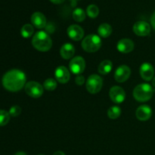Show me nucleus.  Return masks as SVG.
Here are the masks:
<instances>
[{
  "label": "nucleus",
  "mask_w": 155,
  "mask_h": 155,
  "mask_svg": "<svg viewBox=\"0 0 155 155\" xmlns=\"http://www.w3.org/2000/svg\"><path fill=\"white\" fill-rule=\"evenodd\" d=\"M26 75L20 70L13 69L8 71L2 77V84L5 89L9 92H18L25 86Z\"/></svg>",
  "instance_id": "obj_1"
},
{
  "label": "nucleus",
  "mask_w": 155,
  "mask_h": 155,
  "mask_svg": "<svg viewBox=\"0 0 155 155\" xmlns=\"http://www.w3.org/2000/svg\"><path fill=\"white\" fill-rule=\"evenodd\" d=\"M32 45L38 51H48L52 46V41L46 32L39 31L33 36Z\"/></svg>",
  "instance_id": "obj_2"
},
{
  "label": "nucleus",
  "mask_w": 155,
  "mask_h": 155,
  "mask_svg": "<svg viewBox=\"0 0 155 155\" xmlns=\"http://www.w3.org/2000/svg\"><path fill=\"white\" fill-rule=\"evenodd\" d=\"M153 93L154 91L151 86L148 83H141L133 90V97L136 101L145 102L151 99Z\"/></svg>",
  "instance_id": "obj_3"
},
{
  "label": "nucleus",
  "mask_w": 155,
  "mask_h": 155,
  "mask_svg": "<svg viewBox=\"0 0 155 155\" xmlns=\"http://www.w3.org/2000/svg\"><path fill=\"white\" fill-rule=\"evenodd\" d=\"M101 38L95 34L86 36L82 42V48L87 52H95L101 48Z\"/></svg>",
  "instance_id": "obj_4"
},
{
  "label": "nucleus",
  "mask_w": 155,
  "mask_h": 155,
  "mask_svg": "<svg viewBox=\"0 0 155 155\" xmlns=\"http://www.w3.org/2000/svg\"><path fill=\"white\" fill-rule=\"evenodd\" d=\"M86 89L91 94H96L101 91L103 86V80L98 75L92 74L89 76L86 81Z\"/></svg>",
  "instance_id": "obj_5"
},
{
  "label": "nucleus",
  "mask_w": 155,
  "mask_h": 155,
  "mask_svg": "<svg viewBox=\"0 0 155 155\" xmlns=\"http://www.w3.org/2000/svg\"><path fill=\"white\" fill-rule=\"evenodd\" d=\"M25 92L29 96L34 98L41 97L43 94V87L40 83L31 81L25 85Z\"/></svg>",
  "instance_id": "obj_6"
},
{
  "label": "nucleus",
  "mask_w": 155,
  "mask_h": 155,
  "mask_svg": "<svg viewBox=\"0 0 155 155\" xmlns=\"http://www.w3.org/2000/svg\"><path fill=\"white\" fill-rule=\"evenodd\" d=\"M69 67L70 70L73 74L79 75L84 71L85 68H86V61L83 58L77 56L72 58V60L70 61Z\"/></svg>",
  "instance_id": "obj_7"
},
{
  "label": "nucleus",
  "mask_w": 155,
  "mask_h": 155,
  "mask_svg": "<svg viewBox=\"0 0 155 155\" xmlns=\"http://www.w3.org/2000/svg\"><path fill=\"white\" fill-rule=\"evenodd\" d=\"M109 95L111 101L116 104H120L124 102L126 98L125 91L120 86H113L110 89Z\"/></svg>",
  "instance_id": "obj_8"
},
{
  "label": "nucleus",
  "mask_w": 155,
  "mask_h": 155,
  "mask_svg": "<svg viewBox=\"0 0 155 155\" xmlns=\"http://www.w3.org/2000/svg\"><path fill=\"white\" fill-rule=\"evenodd\" d=\"M131 75V70L127 65H121L116 70L114 79L118 83H124L130 78Z\"/></svg>",
  "instance_id": "obj_9"
},
{
  "label": "nucleus",
  "mask_w": 155,
  "mask_h": 155,
  "mask_svg": "<svg viewBox=\"0 0 155 155\" xmlns=\"http://www.w3.org/2000/svg\"><path fill=\"white\" fill-rule=\"evenodd\" d=\"M133 32L139 36H148L151 33V26L145 21H138L133 25Z\"/></svg>",
  "instance_id": "obj_10"
},
{
  "label": "nucleus",
  "mask_w": 155,
  "mask_h": 155,
  "mask_svg": "<svg viewBox=\"0 0 155 155\" xmlns=\"http://www.w3.org/2000/svg\"><path fill=\"white\" fill-rule=\"evenodd\" d=\"M67 33H68V36L74 41L80 40L83 39L84 36V30L80 26L77 25V24H73L70 26L68 28Z\"/></svg>",
  "instance_id": "obj_11"
},
{
  "label": "nucleus",
  "mask_w": 155,
  "mask_h": 155,
  "mask_svg": "<svg viewBox=\"0 0 155 155\" xmlns=\"http://www.w3.org/2000/svg\"><path fill=\"white\" fill-rule=\"evenodd\" d=\"M139 72H140V75L142 78L145 81H150V80L154 78V69L151 64H142L140 67Z\"/></svg>",
  "instance_id": "obj_12"
},
{
  "label": "nucleus",
  "mask_w": 155,
  "mask_h": 155,
  "mask_svg": "<svg viewBox=\"0 0 155 155\" xmlns=\"http://www.w3.org/2000/svg\"><path fill=\"white\" fill-rule=\"evenodd\" d=\"M54 76H55L56 80L62 84L68 83L71 78V74H70L69 71L64 66H59L55 70Z\"/></svg>",
  "instance_id": "obj_13"
},
{
  "label": "nucleus",
  "mask_w": 155,
  "mask_h": 155,
  "mask_svg": "<svg viewBox=\"0 0 155 155\" xmlns=\"http://www.w3.org/2000/svg\"><path fill=\"white\" fill-rule=\"evenodd\" d=\"M136 117L140 121H147L151 118L152 115V110L148 105H141L136 110Z\"/></svg>",
  "instance_id": "obj_14"
},
{
  "label": "nucleus",
  "mask_w": 155,
  "mask_h": 155,
  "mask_svg": "<svg viewBox=\"0 0 155 155\" xmlns=\"http://www.w3.org/2000/svg\"><path fill=\"white\" fill-rule=\"evenodd\" d=\"M31 22L34 27L38 29L45 28L47 25V21L45 15L39 12H34L31 16Z\"/></svg>",
  "instance_id": "obj_15"
},
{
  "label": "nucleus",
  "mask_w": 155,
  "mask_h": 155,
  "mask_svg": "<svg viewBox=\"0 0 155 155\" xmlns=\"http://www.w3.org/2000/svg\"><path fill=\"white\" fill-rule=\"evenodd\" d=\"M117 47L120 52L127 54L134 49V42L130 39H123L118 42Z\"/></svg>",
  "instance_id": "obj_16"
},
{
  "label": "nucleus",
  "mask_w": 155,
  "mask_h": 155,
  "mask_svg": "<svg viewBox=\"0 0 155 155\" xmlns=\"http://www.w3.org/2000/svg\"><path fill=\"white\" fill-rule=\"evenodd\" d=\"M75 54L74 46L71 43H66L62 45L60 50V54L64 59H71Z\"/></svg>",
  "instance_id": "obj_17"
},
{
  "label": "nucleus",
  "mask_w": 155,
  "mask_h": 155,
  "mask_svg": "<svg viewBox=\"0 0 155 155\" xmlns=\"http://www.w3.org/2000/svg\"><path fill=\"white\" fill-rule=\"evenodd\" d=\"M98 33L99 36L102 38H107L110 36L112 33V27L110 24H107V23H104L101 24V25L98 27Z\"/></svg>",
  "instance_id": "obj_18"
},
{
  "label": "nucleus",
  "mask_w": 155,
  "mask_h": 155,
  "mask_svg": "<svg viewBox=\"0 0 155 155\" xmlns=\"http://www.w3.org/2000/svg\"><path fill=\"white\" fill-rule=\"evenodd\" d=\"M113 68V64L112 62L109 60H104L101 62L98 66V72L103 75L108 74Z\"/></svg>",
  "instance_id": "obj_19"
},
{
  "label": "nucleus",
  "mask_w": 155,
  "mask_h": 155,
  "mask_svg": "<svg viewBox=\"0 0 155 155\" xmlns=\"http://www.w3.org/2000/svg\"><path fill=\"white\" fill-rule=\"evenodd\" d=\"M73 18L77 22H82L86 19V13L81 8H77L73 12Z\"/></svg>",
  "instance_id": "obj_20"
},
{
  "label": "nucleus",
  "mask_w": 155,
  "mask_h": 155,
  "mask_svg": "<svg viewBox=\"0 0 155 155\" xmlns=\"http://www.w3.org/2000/svg\"><path fill=\"white\" fill-rule=\"evenodd\" d=\"M34 33V28L30 24H27L24 25L21 28V36L24 38H30Z\"/></svg>",
  "instance_id": "obj_21"
},
{
  "label": "nucleus",
  "mask_w": 155,
  "mask_h": 155,
  "mask_svg": "<svg viewBox=\"0 0 155 155\" xmlns=\"http://www.w3.org/2000/svg\"><path fill=\"white\" fill-rule=\"evenodd\" d=\"M121 114V109L118 106H112L107 110V116L112 120L117 119Z\"/></svg>",
  "instance_id": "obj_22"
},
{
  "label": "nucleus",
  "mask_w": 155,
  "mask_h": 155,
  "mask_svg": "<svg viewBox=\"0 0 155 155\" xmlns=\"http://www.w3.org/2000/svg\"><path fill=\"white\" fill-rule=\"evenodd\" d=\"M86 13L89 18H95L98 17V14H99V9H98V6L95 5H90L87 7Z\"/></svg>",
  "instance_id": "obj_23"
},
{
  "label": "nucleus",
  "mask_w": 155,
  "mask_h": 155,
  "mask_svg": "<svg viewBox=\"0 0 155 155\" xmlns=\"http://www.w3.org/2000/svg\"><path fill=\"white\" fill-rule=\"evenodd\" d=\"M44 88L48 91H54L57 88V82L53 78H48L44 82Z\"/></svg>",
  "instance_id": "obj_24"
},
{
  "label": "nucleus",
  "mask_w": 155,
  "mask_h": 155,
  "mask_svg": "<svg viewBox=\"0 0 155 155\" xmlns=\"http://www.w3.org/2000/svg\"><path fill=\"white\" fill-rule=\"evenodd\" d=\"M10 120V114L4 110H0V127H4L8 124Z\"/></svg>",
  "instance_id": "obj_25"
},
{
  "label": "nucleus",
  "mask_w": 155,
  "mask_h": 155,
  "mask_svg": "<svg viewBox=\"0 0 155 155\" xmlns=\"http://www.w3.org/2000/svg\"><path fill=\"white\" fill-rule=\"evenodd\" d=\"M9 114L12 117H18L21 114V108L20 106L18 105H15L12 106V107L9 110Z\"/></svg>",
  "instance_id": "obj_26"
},
{
  "label": "nucleus",
  "mask_w": 155,
  "mask_h": 155,
  "mask_svg": "<svg viewBox=\"0 0 155 155\" xmlns=\"http://www.w3.org/2000/svg\"><path fill=\"white\" fill-rule=\"evenodd\" d=\"M75 82H76V83L78 85V86H82V85L84 84V83H85L84 77L78 75V77H77V78H76Z\"/></svg>",
  "instance_id": "obj_27"
},
{
  "label": "nucleus",
  "mask_w": 155,
  "mask_h": 155,
  "mask_svg": "<svg viewBox=\"0 0 155 155\" xmlns=\"http://www.w3.org/2000/svg\"><path fill=\"white\" fill-rule=\"evenodd\" d=\"M45 30H46V32H48V33H52L54 31V25L51 24H48V25L45 26Z\"/></svg>",
  "instance_id": "obj_28"
},
{
  "label": "nucleus",
  "mask_w": 155,
  "mask_h": 155,
  "mask_svg": "<svg viewBox=\"0 0 155 155\" xmlns=\"http://www.w3.org/2000/svg\"><path fill=\"white\" fill-rule=\"evenodd\" d=\"M151 24L152 27L154 28V30H155V12L153 13L152 16L151 18Z\"/></svg>",
  "instance_id": "obj_29"
},
{
  "label": "nucleus",
  "mask_w": 155,
  "mask_h": 155,
  "mask_svg": "<svg viewBox=\"0 0 155 155\" xmlns=\"http://www.w3.org/2000/svg\"><path fill=\"white\" fill-rule=\"evenodd\" d=\"M50 1H51L52 3H54V4L58 5V4H61V3H63L65 0H50Z\"/></svg>",
  "instance_id": "obj_30"
},
{
  "label": "nucleus",
  "mask_w": 155,
  "mask_h": 155,
  "mask_svg": "<svg viewBox=\"0 0 155 155\" xmlns=\"http://www.w3.org/2000/svg\"><path fill=\"white\" fill-rule=\"evenodd\" d=\"M53 155H65V154L64 152H62V151H56L55 153H54V154Z\"/></svg>",
  "instance_id": "obj_31"
},
{
  "label": "nucleus",
  "mask_w": 155,
  "mask_h": 155,
  "mask_svg": "<svg viewBox=\"0 0 155 155\" xmlns=\"http://www.w3.org/2000/svg\"><path fill=\"white\" fill-rule=\"evenodd\" d=\"M77 1H79V0H71V5H72V6H74H74H76Z\"/></svg>",
  "instance_id": "obj_32"
},
{
  "label": "nucleus",
  "mask_w": 155,
  "mask_h": 155,
  "mask_svg": "<svg viewBox=\"0 0 155 155\" xmlns=\"http://www.w3.org/2000/svg\"><path fill=\"white\" fill-rule=\"evenodd\" d=\"M15 155H27V154L24 152H23V151H20V152H18L16 153Z\"/></svg>",
  "instance_id": "obj_33"
},
{
  "label": "nucleus",
  "mask_w": 155,
  "mask_h": 155,
  "mask_svg": "<svg viewBox=\"0 0 155 155\" xmlns=\"http://www.w3.org/2000/svg\"><path fill=\"white\" fill-rule=\"evenodd\" d=\"M152 85H153V86H154V87H155V77H154V78H153V80H152Z\"/></svg>",
  "instance_id": "obj_34"
},
{
  "label": "nucleus",
  "mask_w": 155,
  "mask_h": 155,
  "mask_svg": "<svg viewBox=\"0 0 155 155\" xmlns=\"http://www.w3.org/2000/svg\"><path fill=\"white\" fill-rule=\"evenodd\" d=\"M41 155H42V154H41Z\"/></svg>",
  "instance_id": "obj_35"
}]
</instances>
